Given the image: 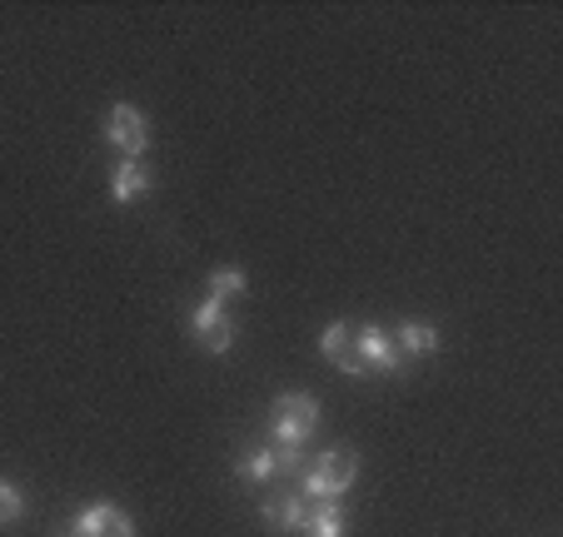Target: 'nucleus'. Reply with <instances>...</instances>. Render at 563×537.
Returning <instances> with one entry per match:
<instances>
[{
  "mask_svg": "<svg viewBox=\"0 0 563 537\" xmlns=\"http://www.w3.org/2000/svg\"><path fill=\"white\" fill-rule=\"evenodd\" d=\"M354 478H360V458H354V448H330V454H319L314 463L305 468V483H299V493L305 497H340L354 488Z\"/></svg>",
  "mask_w": 563,
  "mask_h": 537,
  "instance_id": "f257e3e1",
  "label": "nucleus"
},
{
  "mask_svg": "<svg viewBox=\"0 0 563 537\" xmlns=\"http://www.w3.org/2000/svg\"><path fill=\"white\" fill-rule=\"evenodd\" d=\"M106 139H110V149H115L120 159H140V155H145V145H150V120H145V110H135L130 100L110 105V115H106Z\"/></svg>",
  "mask_w": 563,
  "mask_h": 537,
  "instance_id": "f03ea898",
  "label": "nucleus"
},
{
  "mask_svg": "<svg viewBox=\"0 0 563 537\" xmlns=\"http://www.w3.org/2000/svg\"><path fill=\"white\" fill-rule=\"evenodd\" d=\"M190 334L205 354H230L234 348V314L220 304V299H205L190 314Z\"/></svg>",
  "mask_w": 563,
  "mask_h": 537,
  "instance_id": "7ed1b4c3",
  "label": "nucleus"
},
{
  "mask_svg": "<svg viewBox=\"0 0 563 537\" xmlns=\"http://www.w3.org/2000/svg\"><path fill=\"white\" fill-rule=\"evenodd\" d=\"M75 537H135V517L115 503H90L86 513H75Z\"/></svg>",
  "mask_w": 563,
  "mask_h": 537,
  "instance_id": "20e7f679",
  "label": "nucleus"
},
{
  "mask_svg": "<svg viewBox=\"0 0 563 537\" xmlns=\"http://www.w3.org/2000/svg\"><path fill=\"white\" fill-rule=\"evenodd\" d=\"M319 354L330 358L340 373H350V379H364V358H360V338H354V324H330L324 334H319Z\"/></svg>",
  "mask_w": 563,
  "mask_h": 537,
  "instance_id": "39448f33",
  "label": "nucleus"
},
{
  "mask_svg": "<svg viewBox=\"0 0 563 537\" xmlns=\"http://www.w3.org/2000/svg\"><path fill=\"white\" fill-rule=\"evenodd\" d=\"M354 338H360V358H364V369H369V373H399L405 354H399L394 334H384V328L364 324V328H354Z\"/></svg>",
  "mask_w": 563,
  "mask_h": 537,
  "instance_id": "423d86ee",
  "label": "nucleus"
},
{
  "mask_svg": "<svg viewBox=\"0 0 563 537\" xmlns=\"http://www.w3.org/2000/svg\"><path fill=\"white\" fill-rule=\"evenodd\" d=\"M150 190H155V179H150L145 159H115V169H110V200L135 204V200H145Z\"/></svg>",
  "mask_w": 563,
  "mask_h": 537,
  "instance_id": "0eeeda50",
  "label": "nucleus"
},
{
  "mask_svg": "<svg viewBox=\"0 0 563 537\" xmlns=\"http://www.w3.org/2000/svg\"><path fill=\"white\" fill-rule=\"evenodd\" d=\"M305 513H309L305 493H269L265 507H260L269 533H299V527H305Z\"/></svg>",
  "mask_w": 563,
  "mask_h": 537,
  "instance_id": "6e6552de",
  "label": "nucleus"
},
{
  "mask_svg": "<svg viewBox=\"0 0 563 537\" xmlns=\"http://www.w3.org/2000/svg\"><path fill=\"white\" fill-rule=\"evenodd\" d=\"M234 473L245 478V483H275V478H289V463H285V454H279L275 443H269V448H250Z\"/></svg>",
  "mask_w": 563,
  "mask_h": 537,
  "instance_id": "1a4fd4ad",
  "label": "nucleus"
},
{
  "mask_svg": "<svg viewBox=\"0 0 563 537\" xmlns=\"http://www.w3.org/2000/svg\"><path fill=\"white\" fill-rule=\"evenodd\" d=\"M305 537H344V507L340 497H309V513H305Z\"/></svg>",
  "mask_w": 563,
  "mask_h": 537,
  "instance_id": "9d476101",
  "label": "nucleus"
},
{
  "mask_svg": "<svg viewBox=\"0 0 563 537\" xmlns=\"http://www.w3.org/2000/svg\"><path fill=\"white\" fill-rule=\"evenodd\" d=\"M269 418H275V423H295V428H309V433H314V423H319V399H314V393H279V399L269 403Z\"/></svg>",
  "mask_w": 563,
  "mask_h": 537,
  "instance_id": "9b49d317",
  "label": "nucleus"
},
{
  "mask_svg": "<svg viewBox=\"0 0 563 537\" xmlns=\"http://www.w3.org/2000/svg\"><path fill=\"white\" fill-rule=\"evenodd\" d=\"M394 344H399V354L405 358H424V354H434L439 348V328L434 324H399Z\"/></svg>",
  "mask_w": 563,
  "mask_h": 537,
  "instance_id": "f8f14e48",
  "label": "nucleus"
},
{
  "mask_svg": "<svg viewBox=\"0 0 563 537\" xmlns=\"http://www.w3.org/2000/svg\"><path fill=\"white\" fill-rule=\"evenodd\" d=\"M21 517H25V493H21V483L0 478V527H15Z\"/></svg>",
  "mask_w": 563,
  "mask_h": 537,
  "instance_id": "ddd939ff",
  "label": "nucleus"
},
{
  "mask_svg": "<svg viewBox=\"0 0 563 537\" xmlns=\"http://www.w3.org/2000/svg\"><path fill=\"white\" fill-rule=\"evenodd\" d=\"M245 284H250L245 269H214V275H210V299H220V304H224V299L245 294Z\"/></svg>",
  "mask_w": 563,
  "mask_h": 537,
  "instance_id": "4468645a",
  "label": "nucleus"
},
{
  "mask_svg": "<svg viewBox=\"0 0 563 537\" xmlns=\"http://www.w3.org/2000/svg\"><path fill=\"white\" fill-rule=\"evenodd\" d=\"M51 537H75V527H55V533Z\"/></svg>",
  "mask_w": 563,
  "mask_h": 537,
  "instance_id": "2eb2a0df",
  "label": "nucleus"
}]
</instances>
